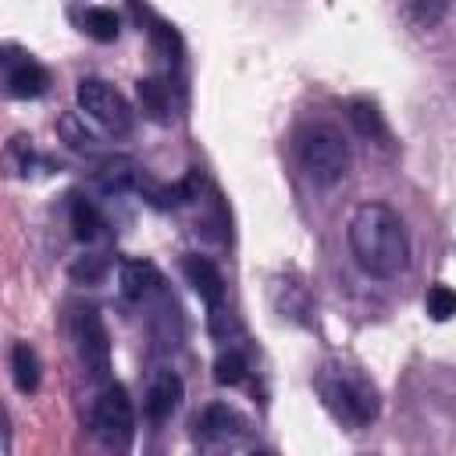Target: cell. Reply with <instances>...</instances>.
I'll return each instance as SVG.
<instances>
[{
	"mask_svg": "<svg viewBox=\"0 0 456 456\" xmlns=\"http://www.w3.org/2000/svg\"><path fill=\"white\" fill-rule=\"evenodd\" d=\"M182 395H185V385H182V378L175 374V370H160L153 381H150V388H146V399H142V410H146V417L150 420H167L178 406H182Z\"/></svg>",
	"mask_w": 456,
	"mask_h": 456,
	"instance_id": "10",
	"label": "cell"
},
{
	"mask_svg": "<svg viewBox=\"0 0 456 456\" xmlns=\"http://www.w3.org/2000/svg\"><path fill=\"white\" fill-rule=\"evenodd\" d=\"M71 331H75L78 360L89 370V378L107 381V374H110V335H107V324H103L100 310L78 306L75 317H71Z\"/></svg>",
	"mask_w": 456,
	"mask_h": 456,
	"instance_id": "6",
	"label": "cell"
},
{
	"mask_svg": "<svg viewBox=\"0 0 456 456\" xmlns=\"http://www.w3.org/2000/svg\"><path fill=\"white\" fill-rule=\"evenodd\" d=\"M11 374H14L18 392H36L39 388V356L28 342H18L11 349Z\"/></svg>",
	"mask_w": 456,
	"mask_h": 456,
	"instance_id": "13",
	"label": "cell"
},
{
	"mask_svg": "<svg viewBox=\"0 0 456 456\" xmlns=\"http://www.w3.org/2000/svg\"><path fill=\"white\" fill-rule=\"evenodd\" d=\"M82 28L96 39V43H114L121 32V21L110 7H86L82 11Z\"/></svg>",
	"mask_w": 456,
	"mask_h": 456,
	"instance_id": "15",
	"label": "cell"
},
{
	"mask_svg": "<svg viewBox=\"0 0 456 456\" xmlns=\"http://www.w3.org/2000/svg\"><path fill=\"white\" fill-rule=\"evenodd\" d=\"M118 285H121V296L128 303H146L150 296L160 292L164 278H160L157 264H150V260H125L118 271Z\"/></svg>",
	"mask_w": 456,
	"mask_h": 456,
	"instance_id": "11",
	"label": "cell"
},
{
	"mask_svg": "<svg viewBox=\"0 0 456 456\" xmlns=\"http://www.w3.org/2000/svg\"><path fill=\"white\" fill-rule=\"evenodd\" d=\"M71 274H75V278H86V281H96V278L103 274V260H100V256H86V260H78V264L71 267Z\"/></svg>",
	"mask_w": 456,
	"mask_h": 456,
	"instance_id": "21",
	"label": "cell"
},
{
	"mask_svg": "<svg viewBox=\"0 0 456 456\" xmlns=\"http://www.w3.org/2000/svg\"><path fill=\"white\" fill-rule=\"evenodd\" d=\"M296 153H299V164H303L306 178L321 189L342 182L346 171H349V142L342 139V132L335 125L303 128L299 142H296Z\"/></svg>",
	"mask_w": 456,
	"mask_h": 456,
	"instance_id": "3",
	"label": "cell"
},
{
	"mask_svg": "<svg viewBox=\"0 0 456 456\" xmlns=\"http://www.w3.org/2000/svg\"><path fill=\"white\" fill-rule=\"evenodd\" d=\"M182 274H185V281L192 285V292H196L210 310H217V306L224 303V278H221V271H217L214 260L189 253V256L182 260Z\"/></svg>",
	"mask_w": 456,
	"mask_h": 456,
	"instance_id": "8",
	"label": "cell"
},
{
	"mask_svg": "<svg viewBox=\"0 0 456 456\" xmlns=\"http://www.w3.org/2000/svg\"><path fill=\"white\" fill-rule=\"evenodd\" d=\"M428 314H431V321H449L456 314V296L449 285H435L428 292Z\"/></svg>",
	"mask_w": 456,
	"mask_h": 456,
	"instance_id": "20",
	"label": "cell"
},
{
	"mask_svg": "<svg viewBox=\"0 0 456 456\" xmlns=\"http://www.w3.org/2000/svg\"><path fill=\"white\" fill-rule=\"evenodd\" d=\"M0 452H11V428H7V410L0 406Z\"/></svg>",
	"mask_w": 456,
	"mask_h": 456,
	"instance_id": "22",
	"label": "cell"
},
{
	"mask_svg": "<svg viewBox=\"0 0 456 456\" xmlns=\"http://www.w3.org/2000/svg\"><path fill=\"white\" fill-rule=\"evenodd\" d=\"M57 132L64 135V142L71 146V150H78V153H96L100 146H96V135L86 128V121L78 118V114H64L61 121H57Z\"/></svg>",
	"mask_w": 456,
	"mask_h": 456,
	"instance_id": "17",
	"label": "cell"
},
{
	"mask_svg": "<svg viewBox=\"0 0 456 456\" xmlns=\"http://www.w3.org/2000/svg\"><path fill=\"white\" fill-rule=\"evenodd\" d=\"M349 110V125L356 128L360 139H370V142H388V125L381 118V110L370 103V100H349L346 103Z\"/></svg>",
	"mask_w": 456,
	"mask_h": 456,
	"instance_id": "12",
	"label": "cell"
},
{
	"mask_svg": "<svg viewBox=\"0 0 456 456\" xmlns=\"http://www.w3.org/2000/svg\"><path fill=\"white\" fill-rule=\"evenodd\" d=\"M196 438L203 442V445H214V442H232V438H239L242 431H246V420L232 410V406H224V403H210L200 417H196Z\"/></svg>",
	"mask_w": 456,
	"mask_h": 456,
	"instance_id": "9",
	"label": "cell"
},
{
	"mask_svg": "<svg viewBox=\"0 0 456 456\" xmlns=\"http://www.w3.org/2000/svg\"><path fill=\"white\" fill-rule=\"evenodd\" d=\"M75 96H78V107H82L100 128H107L110 135H128V132H132V125H135L132 103H128L114 86H107V82H100V78H82L78 89H75Z\"/></svg>",
	"mask_w": 456,
	"mask_h": 456,
	"instance_id": "5",
	"label": "cell"
},
{
	"mask_svg": "<svg viewBox=\"0 0 456 456\" xmlns=\"http://www.w3.org/2000/svg\"><path fill=\"white\" fill-rule=\"evenodd\" d=\"M0 71H4L7 93L18 96V100L43 96L46 86H50L46 68H43L32 53H25V50H18V46H0Z\"/></svg>",
	"mask_w": 456,
	"mask_h": 456,
	"instance_id": "7",
	"label": "cell"
},
{
	"mask_svg": "<svg viewBox=\"0 0 456 456\" xmlns=\"http://www.w3.org/2000/svg\"><path fill=\"white\" fill-rule=\"evenodd\" d=\"M139 103H142V110H146L153 121H167V114H171V93H167V86L157 82V78H142V82H139Z\"/></svg>",
	"mask_w": 456,
	"mask_h": 456,
	"instance_id": "16",
	"label": "cell"
},
{
	"mask_svg": "<svg viewBox=\"0 0 456 456\" xmlns=\"http://www.w3.org/2000/svg\"><path fill=\"white\" fill-rule=\"evenodd\" d=\"M242 378H246V356L235 353V349L221 353L217 363H214V381L217 385H239Z\"/></svg>",
	"mask_w": 456,
	"mask_h": 456,
	"instance_id": "18",
	"label": "cell"
},
{
	"mask_svg": "<svg viewBox=\"0 0 456 456\" xmlns=\"http://www.w3.org/2000/svg\"><path fill=\"white\" fill-rule=\"evenodd\" d=\"M71 228H75V239H78V242H96L107 224H103L100 210H96L89 200L75 196V203H71Z\"/></svg>",
	"mask_w": 456,
	"mask_h": 456,
	"instance_id": "14",
	"label": "cell"
},
{
	"mask_svg": "<svg viewBox=\"0 0 456 456\" xmlns=\"http://www.w3.org/2000/svg\"><path fill=\"white\" fill-rule=\"evenodd\" d=\"M349 249L370 278H395L410 264V235L403 217L388 203H363L353 210L346 228Z\"/></svg>",
	"mask_w": 456,
	"mask_h": 456,
	"instance_id": "1",
	"label": "cell"
},
{
	"mask_svg": "<svg viewBox=\"0 0 456 456\" xmlns=\"http://www.w3.org/2000/svg\"><path fill=\"white\" fill-rule=\"evenodd\" d=\"M89 424L100 445L107 449H128L132 435H135V413H132V399L121 385H103L100 395L93 399L89 410Z\"/></svg>",
	"mask_w": 456,
	"mask_h": 456,
	"instance_id": "4",
	"label": "cell"
},
{
	"mask_svg": "<svg viewBox=\"0 0 456 456\" xmlns=\"http://www.w3.org/2000/svg\"><path fill=\"white\" fill-rule=\"evenodd\" d=\"M314 388H317L324 410L346 428H367L381 413V395H378L374 381L367 374H360L356 367L328 363L317 370Z\"/></svg>",
	"mask_w": 456,
	"mask_h": 456,
	"instance_id": "2",
	"label": "cell"
},
{
	"mask_svg": "<svg viewBox=\"0 0 456 456\" xmlns=\"http://www.w3.org/2000/svg\"><path fill=\"white\" fill-rule=\"evenodd\" d=\"M410 14L420 28H435L449 14V0H410Z\"/></svg>",
	"mask_w": 456,
	"mask_h": 456,
	"instance_id": "19",
	"label": "cell"
}]
</instances>
